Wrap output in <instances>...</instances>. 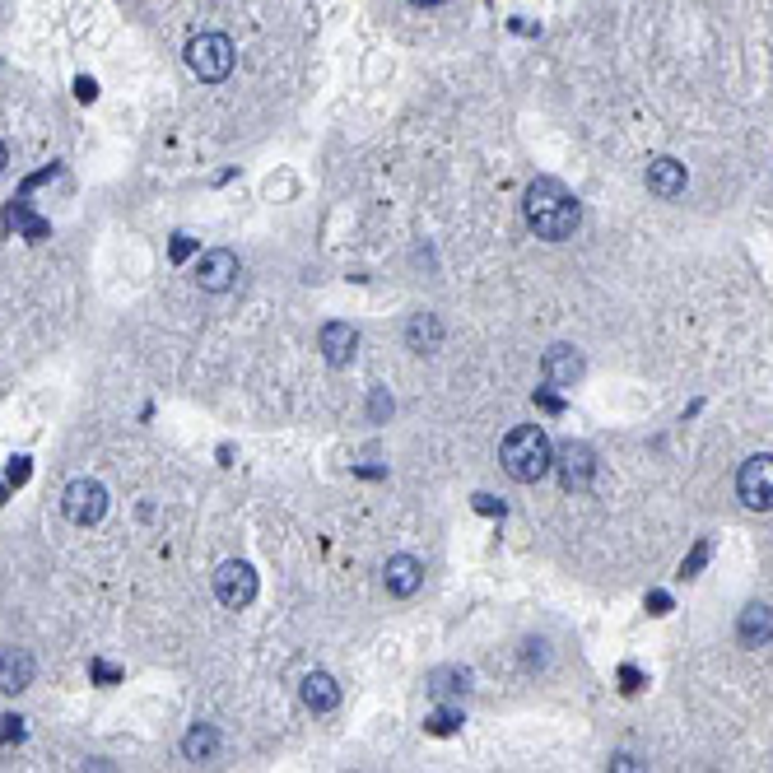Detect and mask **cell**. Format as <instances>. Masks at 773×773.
<instances>
[{
	"mask_svg": "<svg viewBox=\"0 0 773 773\" xmlns=\"http://www.w3.org/2000/svg\"><path fill=\"white\" fill-rule=\"evenodd\" d=\"M522 215H527V229L545 243H564L573 238L578 219H583V205L573 201L569 187H559L555 177H536L522 196Z\"/></svg>",
	"mask_w": 773,
	"mask_h": 773,
	"instance_id": "1",
	"label": "cell"
},
{
	"mask_svg": "<svg viewBox=\"0 0 773 773\" xmlns=\"http://www.w3.org/2000/svg\"><path fill=\"white\" fill-rule=\"evenodd\" d=\"M475 513H485V517L499 513V517H503V503H499V499H489V494H475Z\"/></svg>",
	"mask_w": 773,
	"mask_h": 773,
	"instance_id": "27",
	"label": "cell"
},
{
	"mask_svg": "<svg viewBox=\"0 0 773 773\" xmlns=\"http://www.w3.org/2000/svg\"><path fill=\"white\" fill-rule=\"evenodd\" d=\"M317 350H322V359L331 368H345L359 354V331H354L350 322H326L322 331H317Z\"/></svg>",
	"mask_w": 773,
	"mask_h": 773,
	"instance_id": "10",
	"label": "cell"
},
{
	"mask_svg": "<svg viewBox=\"0 0 773 773\" xmlns=\"http://www.w3.org/2000/svg\"><path fill=\"white\" fill-rule=\"evenodd\" d=\"M541 378H545V387H555V392L573 387V382L583 378V354L573 350V345H550L541 359Z\"/></svg>",
	"mask_w": 773,
	"mask_h": 773,
	"instance_id": "9",
	"label": "cell"
},
{
	"mask_svg": "<svg viewBox=\"0 0 773 773\" xmlns=\"http://www.w3.org/2000/svg\"><path fill=\"white\" fill-rule=\"evenodd\" d=\"M415 10H429V5H448V0H410Z\"/></svg>",
	"mask_w": 773,
	"mask_h": 773,
	"instance_id": "31",
	"label": "cell"
},
{
	"mask_svg": "<svg viewBox=\"0 0 773 773\" xmlns=\"http://www.w3.org/2000/svg\"><path fill=\"white\" fill-rule=\"evenodd\" d=\"M215 597L229 606V611H247L257 601V569L247 559H224L215 569Z\"/></svg>",
	"mask_w": 773,
	"mask_h": 773,
	"instance_id": "4",
	"label": "cell"
},
{
	"mask_svg": "<svg viewBox=\"0 0 773 773\" xmlns=\"http://www.w3.org/2000/svg\"><path fill=\"white\" fill-rule=\"evenodd\" d=\"M33 657L24 648H0V690L5 694H24L33 685Z\"/></svg>",
	"mask_w": 773,
	"mask_h": 773,
	"instance_id": "14",
	"label": "cell"
},
{
	"mask_svg": "<svg viewBox=\"0 0 773 773\" xmlns=\"http://www.w3.org/2000/svg\"><path fill=\"white\" fill-rule=\"evenodd\" d=\"M182 755H187L191 764H210L219 755V732L210 722H196V727L182 736Z\"/></svg>",
	"mask_w": 773,
	"mask_h": 773,
	"instance_id": "18",
	"label": "cell"
},
{
	"mask_svg": "<svg viewBox=\"0 0 773 773\" xmlns=\"http://www.w3.org/2000/svg\"><path fill=\"white\" fill-rule=\"evenodd\" d=\"M424 732H429V736H452V732H462V708L438 704L434 713L424 718Z\"/></svg>",
	"mask_w": 773,
	"mask_h": 773,
	"instance_id": "19",
	"label": "cell"
},
{
	"mask_svg": "<svg viewBox=\"0 0 773 773\" xmlns=\"http://www.w3.org/2000/svg\"><path fill=\"white\" fill-rule=\"evenodd\" d=\"M620 680H624V694H634L638 685H643V676H638L634 666H624V671H620Z\"/></svg>",
	"mask_w": 773,
	"mask_h": 773,
	"instance_id": "29",
	"label": "cell"
},
{
	"mask_svg": "<svg viewBox=\"0 0 773 773\" xmlns=\"http://www.w3.org/2000/svg\"><path fill=\"white\" fill-rule=\"evenodd\" d=\"M28 475H33L28 457H14V462L5 466V485H10V489H19V485H28Z\"/></svg>",
	"mask_w": 773,
	"mask_h": 773,
	"instance_id": "23",
	"label": "cell"
},
{
	"mask_svg": "<svg viewBox=\"0 0 773 773\" xmlns=\"http://www.w3.org/2000/svg\"><path fill=\"white\" fill-rule=\"evenodd\" d=\"M466 690H471V671H462V666H438L434 676H429V694H434L438 704H452Z\"/></svg>",
	"mask_w": 773,
	"mask_h": 773,
	"instance_id": "17",
	"label": "cell"
},
{
	"mask_svg": "<svg viewBox=\"0 0 773 773\" xmlns=\"http://www.w3.org/2000/svg\"><path fill=\"white\" fill-rule=\"evenodd\" d=\"M382 583L392 597H415L424 583V564L415 555H392L387 559V569H382Z\"/></svg>",
	"mask_w": 773,
	"mask_h": 773,
	"instance_id": "12",
	"label": "cell"
},
{
	"mask_svg": "<svg viewBox=\"0 0 773 773\" xmlns=\"http://www.w3.org/2000/svg\"><path fill=\"white\" fill-rule=\"evenodd\" d=\"M233 61H238V52L224 33H196L187 42V66L201 84H224L233 75Z\"/></svg>",
	"mask_w": 773,
	"mask_h": 773,
	"instance_id": "3",
	"label": "cell"
},
{
	"mask_svg": "<svg viewBox=\"0 0 773 773\" xmlns=\"http://www.w3.org/2000/svg\"><path fill=\"white\" fill-rule=\"evenodd\" d=\"M61 508H66V517L75 527H94V522H103V513H108V489L98 485V480H89V475H80V480L66 485Z\"/></svg>",
	"mask_w": 773,
	"mask_h": 773,
	"instance_id": "5",
	"label": "cell"
},
{
	"mask_svg": "<svg viewBox=\"0 0 773 773\" xmlns=\"http://www.w3.org/2000/svg\"><path fill=\"white\" fill-rule=\"evenodd\" d=\"M648 606H652V615H666L671 611V597L666 592H648Z\"/></svg>",
	"mask_w": 773,
	"mask_h": 773,
	"instance_id": "28",
	"label": "cell"
},
{
	"mask_svg": "<svg viewBox=\"0 0 773 773\" xmlns=\"http://www.w3.org/2000/svg\"><path fill=\"white\" fill-rule=\"evenodd\" d=\"M24 718H19V713H0V741H5V746H10V741H24Z\"/></svg>",
	"mask_w": 773,
	"mask_h": 773,
	"instance_id": "21",
	"label": "cell"
},
{
	"mask_svg": "<svg viewBox=\"0 0 773 773\" xmlns=\"http://www.w3.org/2000/svg\"><path fill=\"white\" fill-rule=\"evenodd\" d=\"M606 773H648V760H638V755H629V750H620L611 760V769Z\"/></svg>",
	"mask_w": 773,
	"mask_h": 773,
	"instance_id": "22",
	"label": "cell"
},
{
	"mask_svg": "<svg viewBox=\"0 0 773 773\" xmlns=\"http://www.w3.org/2000/svg\"><path fill=\"white\" fill-rule=\"evenodd\" d=\"M299 694H303V704H308L312 713H331V708L340 704V685H336V676H326V671H308L303 685H299Z\"/></svg>",
	"mask_w": 773,
	"mask_h": 773,
	"instance_id": "15",
	"label": "cell"
},
{
	"mask_svg": "<svg viewBox=\"0 0 773 773\" xmlns=\"http://www.w3.org/2000/svg\"><path fill=\"white\" fill-rule=\"evenodd\" d=\"M708 555H713V545L699 541V545L690 550V555H685V564H680V578H699V569L708 564Z\"/></svg>",
	"mask_w": 773,
	"mask_h": 773,
	"instance_id": "20",
	"label": "cell"
},
{
	"mask_svg": "<svg viewBox=\"0 0 773 773\" xmlns=\"http://www.w3.org/2000/svg\"><path fill=\"white\" fill-rule=\"evenodd\" d=\"M406 340L415 354H434L438 345H443V322H438L434 312H415L406 326Z\"/></svg>",
	"mask_w": 773,
	"mask_h": 773,
	"instance_id": "16",
	"label": "cell"
},
{
	"mask_svg": "<svg viewBox=\"0 0 773 773\" xmlns=\"http://www.w3.org/2000/svg\"><path fill=\"white\" fill-rule=\"evenodd\" d=\"M75 98H80V103H94V98H98V80H94V75H80V80H75Z\"/></svg>",
	"mask_w": 773,
	"mask_h": 773,
	"instance_id": "26",
	"label": "cell"
},
{
	"mask_svg": "<svg viewBox=\"0 0 773 773\" xmlns=\"http://www.w3.org/2000/svg\"><path fill=\"white\" fill-rule=\"evenodd\" d=\"M550 471H559V485L564 489H587L592 480H597V457H592V448L587 443H559L555 452V466Z\"/></svg>",
	"mask_w": 773,
	"mask_h": 773,
	"instance_id": "7",
	"label": "cell"
},
{
	"mask_svg": "<svg viewBox=\"0 0 773 773\" xmlns=\"http://www.w3.org/2000/svg\"><path fill=\"white\" fill-rule=\"evenodd\" d=\"M736 638H741L746 648H764V643H773V606L750 601L746 611H741V620H736Z\"/></svg>",
	"mask_w": 773,
	"mask_h": 773,
	"instance_id": "13",
	"label": "cell"
},
{
	"mask_svg": "<svg viewBox=\"0 0 773 773\" xmlns=\"http://www.w3.org/2000/svg\"><path fill=\"white\" fill-rule=\"evenodd\" d=\"M499 462L517 485H536V480L555 466V448H550V438H545L541 424H517L513 434L503 438Z\"/></svg>",
	"mask_w": 773,
	"mask_h": 773,
	"instance_id": "2",
	"label": "cell"
},
{
	"mask_svg": "<svg viewBox=\"0 0 773 773\" xmlns=\"http://www.w3.org/2000/svg\"><path fill=\"white\" fill-rule=\"evenodd\" d=\"M368 415H373V420H387V415H392V396H387V387H373V396H368Z\"/></svg>",
	"mask_w": 773,
	"mask_h": 773,
	"instance_id": "24",
	"label": "cell"
},
{
	"mask_svg": "<svg viewBox=\"0 0 773 773\" xmlns=\"http://www.w3.org/2000/svg\"><path fill=\"white\" fill-rule=\"evenodd\" d=\"M191 252H196V238H187V233H173V243H168V257H173V261H187Z\"/></svg>",
	"mask_w": 773,
	"mask_h": 773,
	"instance_id": "25",
	"label": "cell"
},
{
	"mask_svg": "<svg viewBox=\"0 0 773 773\" xmlns=\"http://www.w3.org/2000/svg\"><path fill=\"white\" fill-rule=\"evenodd\" d=\"M196 285H201L205 294H229V289L238 285V257H233L229 247L201 252V261H196Z\"/></svg>",
	"mask_w": 773,
	"mask_h": 773,
	"instance_id": "8",
	"label": "cell"
},
{
	"mask_svg": "<svg viewBox=\"0 0 773 773\" xmlns=\"http://www.w3.org/2000/svg\"><path fill=\"white\" fill-rule=\"evenodd\" d=\"M5 163H10V145L0 140V173H5Z\"/></svg>",
	"mask_w": 773,
	"mask_h": 773,
	"instance_id": "32",
	"label": "cell"
},
{
	"mask_svg": "<svg viewBox=\"0 0 773 773\" xmlns=\"http://www.w3.org/2000/svg\"><path fill=\"white\" fill-rule=\"evenodd\" d=\"M94 676L98 680H117V671H112V666H103V662H94Z\"/></svg>",
	"mask_w": 773,
	"mask_h": 773,
	"instance_id": "30",
	"label": "cell"
},
{
	"mask_svg": "<svg viewBox=\"0 0 773 773\" xmlns=\"http://www.w3.org/2000/svg\"><path fill=\"white\" fill-rule=\"evenodd\" d=\"M685 163L671 159V154H657V159H648V191L652 196H662V201H676L680 191H685Z\"/></svg>",
	"mask_w": 773,
	"mask_h": 773,
	"instance_id": "11",
	"label": "cell"
},
{
	"mask_svg": "<svg viewBox=\"0 0 773 773\" xmlns=\"http://www.w3.org/2000/svg\"><path fill=\"white\" fill-rule=\"evenodd\" d=\"M736 494L746 508L755 513H773V457L760 452V457H750L741 471H736Z\"/></svg>",
	"mask_w": 773,
	"mask_h": 773,
	"instance_id": "6",
	"label": "cell"
}]
</instances>
